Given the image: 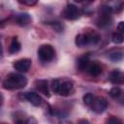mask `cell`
Wrapping results in <instances>:
<instances>
[{"label": "cell", "instance_id": "1", "mask_svg": "<svg viewBox=\"0 0 124 124\" xmlns=\"http://www.w3.org/2000/svg\"><path fill=\"white\" fill-rule=\"evenodd\" d=\"M27 84V78L20 74L17 73H11L9 74L3 81V86L5 89L14 90V89H20L25 87Z\"/></svg>", "mask_w": 124, "mask_h": 124}, {"label": "cell", "instance_id": "2", "mask_svg": "<svg viewBox=\"0 0 124 124\" xmlns=\"http://www.w3.org/2000/svg\"><path fill=\"white\" fill-rule=\"evenodd\" d=\"M111 12L112 9L109 6H102L100 8V16L96 21L99 27H106L109 25L111 21Z\"/></svg>", "mask_w": 124, "mask_h": 124}, {"label": "cell", "instance_id": "3", "mask_svg": "<svg viewBox=\"0 0 124 124\" xmlns=\"http://www.w3.org/2000/svg\"><path fill=\"white\" fill-rule=\"evenodd\" d=\"M55 54L54 48L50 45H43L38 49V57L43 62H49L53 59Z\"/></svg>", "mask_w": 124, "mask_h": 124}, {"label": "cell", "instance_id": "4", "mask_svg": "<svg viewBox=\"0 0 124 124\" xmlns=\"http://www.w3.org/2000/svg\"><path fill=\"white\" fill-rule=\"evenodd\" d=\"M98 41H99V36L95 34H78L76 37L75 43L78 46L82 47L85 45L96 44Z\"/></svg>", "mask_w": 124, "mask_h": 124}, {"label": "cell", "instance_id": "5", "mask_svg": "<svg viewBox=\"0 0 124 124\" xmlns=\"http://www.w3.org/2000/svg\"><path fill=\"white\" fill-rule=\"evenodd\" d=\"M80 14H81L80 10L77 6H75L74 4H68L63 12V16L66 19L73 20V19L78 18L80 16Z\"/></svg>", "mask_w": 124, "mask_h": 124}, {"label": "cell", "instance_id": "6", "mask_svg": "<svg viewBox=\"0 0 124 124\" xmlns=\"http://www.w3.org/2000/svg\"><path fill=\"white\" fill-rule=\"evenodd\" d=\"M90 107L94 112L102 113L108 108V101L103 97H95Z\"/></svg>", "mask_w": 124, "mask_h": 124}, {"label": "cell", "instance_id": "7", "mask_svg": "<svg viewBox=\"0 0 124 124\" xmlns=\"http://www.w3.org/2000/svg\"><path fill=\"white\" fill-rule=\"evenodd\" d=\"M31 64H32V61L28 58H22V59H19V60H16L15 63H14V68L20 72V73H25L27 72L30 67H31Z\"/></svg>", "mask_w": 124, "mask_h": 124}, {"label": "cell", "instance_id": "8", "mask_svg": "<svg viewBox=\"0 0 124 124\" xmlns=\"http://www.w3.org/2000/svg\"><path fill=\"white\" fill-rule=\"evenodd\" d=\"M31 20H32V18L29 16V14H27V13H19L15 16V21L20 26H25V25L29 24L31 22Z\"/></svg>", "mask_w": 124, "mask_h": 124}, {"label": "cell", "instance_id": "9", "mask_svg": "<svg viewBox=\"0 0 124 124\" xmlns=\"http://www.w3.org/2000/svg\"><path fill=\"white\" fill-rule=\"evenodd\" d=\"M108 79L113 84H121V83H123V80H124L123 73L119 70H114L109 74Z\"/></svg>", "mask_w": 124, "mask_h": 124}, {"label": "cell", "instance_id": "10", "mask_svg": "<svg viewBox=\"0 0 124 124\" xmlns=\"http://www.w3.org/2000/svg\"><path fill=\"white\" fill-rule=\"evenodd\" d=\"M24 98L30 103L32 104L33 106L35 107H38L41 105L42 103V98L41 96H39L37 93H34V92H26L24 94Z\"/></svg>", "mask_w": 124, "mask_h": 124}, {"label": "cell", "instance_id": "11", "mask_svg": "<svg viewBox=\"0 0 124 124\" xmlns=\"http://www.w3.org/2000/svg\"><path fill=\"white\" fill-rule=\"evenodd\" d=\"M35 85H36V88L41 93H43L46 97H49V91H48V86H47V81L46 80L38 79V80L35 81Z\"/></svg>", "mask_w": 124, "mask_h": 124}, {"label": "cell", "instance_id": "12", "mask_svg": "<svg viewBox=\"0 0 124 124\" xmlns=\"http://www.w3.org/2000/svg\"><path fill=\"white\" fill-rule=\"evenodd\" d=\"M73 89V82L70 80H66L62 83H60V88H59V94L62 96H67L71 90Z\"/></svg>", "mask_w": 124, "mask_h": 124}, {"label": "cell", "instance_id": "13", "mask_svg": "<svg viewBox=\"0 0 124 124\" xmlns=\"http://www.w3.org/2000/svg\"><path fill=\"white\" fill-rule=\"evenodd\" d=\"M86 70L93 77H97V76H99L102 73V68L97 63H91V64L89 63V65H88V67H87Z\"/></svg>", "mask_w": 124, "mask_h": 124}, {"label": "cell", "instance_id": "14", "mask_svg": "<svg viewBox=\"0 0 124 124\" xmlns=\"http://www.w3.org/2000/svg\"><path fill=\"white\" fill-rule=\"evenodd\" d=\"M90 61H89V58L87 55H84V56H81L78 58V62H77V66L78 68L80 70V71H83V70H86L88 65H89Z\"/></svg>", "mask_w": 124, "mask_h": 124}, {"label": "cell", "instance_id": "15", "mask_svg": "<svg viewBox=\"0 0 124 124\" xmlns=\"http://www.w3.org/2000/svg\"><path fill=\"white\" fill-rule=\"evenodd\" d=\"M20 43L18 42V40L16 38H13L12 42H11V45H10V52L11 53H16L20 50Z\"/></svg>", "mask_w": 124, "mask_h": 124}, {"label": "cell", "instance_id": "16", "mask_svg": "<svg viewBox=\"0 0 124 124\" xmlns=\"http://www.w3.org/2000/svg\"><path fill=\"white\" fill-rule=\"evenodd\" d=\"M122 57H123V52H122V50H119V49L113 50V51L110 52L109 55H108V58H109L111 61H113V62L120 61V60L122 59Z\"/></svg>", "mask_w": 124, "mask_h": 124}, {"label": "cell", "instance_id": "17", "mask_svg": "<svg viewBox=\"0 0 124 124\" xmlns=\"http://www.w3.org/2000/svg\"><path fill=\"white\" fill-rule=\"evenodd\" d=\"M111 39H112V42L114 43V44H121V43H123V35H122V33H120V32H115V33H113L112 34V37H111Z\"/></svg>", "mask_w": 124, "mask_h": 124}, {"label": "cell", "instance_id": "18", "mask_svg": "<svg viewBox=\"0 0 124 124\" xmlns=\"http://www.w3.org/2000/svg\"><path fill=\"white\" fill-rule=\"evenodd\" d=\"M94 95L92 93H86L83 97H82V100H83V103L86 105V106H91L93 100H94Z\"/></svg>", "mask_w": 124, "mask_h": 124}, {"label": "cell", "instance_id": "19", "mask_svg": "<svg viewBox=\"0 0 124 124\" xmlns=\"http://www.w3.org/2000/svg\"><path fill=\"white\" fill-rule=\"evenodd\" d=\"M121 93H122V91L118 86H114L109 90V95L112 98H118L121 95Z\"/></svg>", "mask_w": 124, "mask_h": 124}, {"label": "cell", "instance_id": "20", "mask_svg": "<svg viewBox=\"0 0 124 124\" xmlns=\"http://www.w3.org/2000/svg\"><path fill=\"white\" fill-rule=\"evenodd\" d=\"M59 88H60V81L58 79H54L51 82V89L54 93H58L59 92Z\"/></svg>", "mask_w": 124, "mask_h": 124}, {"label": "cell", "instance_id": "21", "mask_svg": "<svg viewBox=\"0 0 124 124\" xmlns=\"http://www.w3.org/2000/svg\"><path fill=\"white\" fill-rule=\"evenodd\" d=\"M106 124H121V123H120V121H119L118 118H116V117H110V118H108L107 120Z\"/></svg>", "mask_w": 124, "mask_h": 124}, {"label": "cell", "instance_id": "22", "mask_svg": "<svg viewBox=\"0 0 124 124\" xmlns=\"http://www.w3.org/2000/svg\"><path fill=\"white\" fill-rule=\"evenodd\" d=\"M52 26H53V28H54L57 32H61V31H62V29H63V26H62L59 22H54V24H53Z\"/></svg>", "mask_w": 124, "mask_h": 124}, {"label": "cell", "instance_id": "23", "mask_svg": "<svg viewBox=\"0 0 124 124\" xmlns=\"http://www.w3.org/2000/svg\"><path fill=\"white\" fill-rule=\"evenodd\" d=\"M26 124H37V120L35 118H33V117H30L26 121Z\"/></svg>", "mask_w": 124, "mask_h": 124}, {"label": "cell", "instance_id": "24", "mask_svg": "<svg viewBox=\"0 0 124 124\" xmlns=\"http://www.w3.org/2000/svg\"><path fill=\"white\" fill-rule=\"evenodd\" d=\"M118 30L120 31V33H122L124 31V22L123 21H120L119 24H118Z\"/></svg>", "mask_w": 124, "mask_h": 124}, {"label": "cell", "instance_id": "25", "mask_svg": "<svg viewBox=\"0 0 124 124\" xmlns=\"http://www.w3.org/2000/svg\"><path fill=\"white\" fill-rule=\"evenodd\" d=\"M78 124H90V123L88 122V120H86V119H82V120L79 121Z\"/></svg>", "mask_w": 124, "mask_h": 124}, {"label": "cell", "instance_id": "26", "mask_svg": "<svg viewBox=\"0 0 124 124\" xmlns=\"http://www.w3.org/2000/svg\"><path fill=\"white\" fill-rule=\"evenodd\" d=\"M2 103H3V96L0 94V106L2 105Z\"/></svg>", "mask_w": 124, "mask_h": 124}, {"label": "cell", "instance_id": "27", "mask_svg": "<svg viewBox=\"0 0 124 124\" xmlns=\"http://www.w3.org/2000/svg\"><path fill=\"white\" fill-rule=\"evenodd\" d=\"M2 55V47H1V43H0V56Z\"/></svg>", "mask_w": 124, "mask_h": 124}, {"label": "cell", "instance_id": "28", "mask_svg": "<svg viewBox=\"0 0 124 124\" xmlns=\"http://www.w3.org/2000/svg\"><path fill=\"white\" fill-rule=\"evenodd\" d=\"M0 124H6V123H0Z\"/></svg>", "mask_w": 124, "mask_h": 124}]
</instances>
